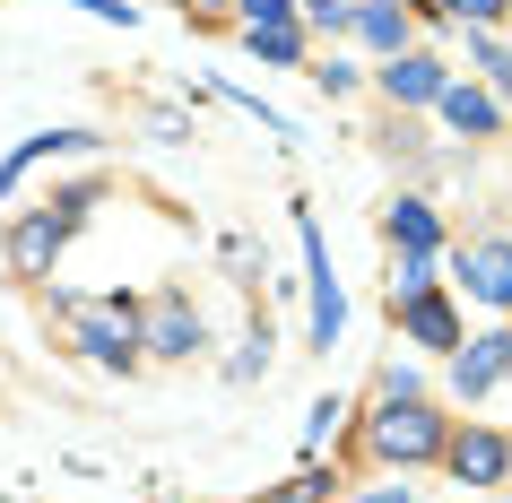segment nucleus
I'll return each mask as SVG.
<instances>
[{
	"instance_id": "obj_1",
	"label": "nucleus",
	"mask_w": 512,
	"mask_h": 503,
	"mask_svg": "<svg viewBox=\"0 0 512 503\" xmlns=\"http://www.w3.org/2000/svg\"><path fill=\"white\" fill-rule=\"evenodd\" d=\"M374 451L382 460H434V451H443V425H434L417 399H391L382 425H374Z\"/></svg>"
},
{
	"instance_id": "obj_2",
	"label": "nucleus",
	"mask_w": 512,
	"mask_h": 503,
	"mask_svg": "<svg viewBox=\"0 0 512 503\" xmlns=\"http://www.w3.org/2000/svg\"><path fill=\"white\" fill-rule=\"evenodd\" d=\"M304 252H313V339H339V321H348V304H339V278H330V243L313 235V217H304Z\"/></svg>"
},
{
	"instance_id": "obj_3",
	"label": "nucleus",
	"mask_w": 512,
	"mask_h": 503,
	"mask_svg": "<svg viewBox=\"0 0 512 503\" xmlns=\"http://www.w3.org/2000/svg\"><path fill=\"white\" fill-rule=\"evenodd\" d=\"M460 278H469L478 304H512V243H478V252L460 261Z\"/></svg>"
},
{
	"instance_id": "obj_4",
	"label": "nucleus",
	"mask_w": 512,
	"mask_h": 503,
	"mask_svg": "<svg viewBox=\"0 0 512 503\" xmlns=\"http://www.w3.org/2000/svg\"><path fill=\"white\" fill-rule=\"evenodd\" d=\"M382 87H391L400 105H434V96H443V61H426V53H391Z\"/></svg>"
},
{
	"instance_id": "obj_5",
	"label": "nucleus",
	"mask_w": 512,
	"mask_h": 503,
	"mask_svg": "<svg viewBox=\"0 0 512 503\" xmlns=\"http://www.w3.org/2000/svg\"><path fill=\"white\" fill-rule=\"evenodd\" d=\"M443 451H452V469L478 477V486H495V477H504V460H512L504 434H460V443H443Z\"/></svg>"
},
{
	"instance_id": "obj_6",
	"label": "nucleus",
	"mask_w": 512,
	"mask_h": 503,
	"mask_svg": "<svg viewBox=\"0 0 512 503\" xmlns=\"http://www.w3.org/2000/svg\"><path fill=\"white\" fill-rule=\"evenodd\" d=\"M434 105H443V122H452V131H469V139L495 131V96H478V87H443Z\"/></svg>"
},
{
	"instance_id": "obj_7",
	"label": "nucleus",
	"mask_w": 512,
	"mask_h": 503,
	"mask_svg": "<svg viewBox=\"0 0 512 503\" xmlns=\"http://www.w3.org/2000/svg\"><path fill=\"white\" fill-rule=\"evenodd\" d=\"M495 373H512V339H478V347L452 365V382H460V391H486Z\"/></svg>"
},
{
	"instance_id": "obj_8",
	"label": "nucleus",
	"mask_w": 512,
	"mask_h": 503,
	"mask_svg": "<svg viewBox=\"0 0 512 503\" xmlns=\"http://www.w3.org/2000/svg\"><path fill=\"white\" fill-rule=\"evenodd\" d=\"M356 35H365V44H374V53H400V35H408V18H400V9H391V0H365V9H356Z\"/></svg>"
},
{
	"instance_id": "obj_9",
	"label": "nucleus",
	"mask_w": 512,
	"mask_h": 503,
	"mask_svg": "<svg viewBox=\"0 0 512 503\" xmlns=\"http://www.w3.org/2000/svg\"><path fill=\"white\" fill-rule=\"evenodd\" d=\"M87 347H96V356H105V365H122V356H131V347H139L131 313H122V321H113V313H87Z\"/></svg>"
},
{
	"instance_id": "obj_10",
	"label": "nucleus",
	"mask_w": 512,
	"mask_h": 503,
	"mask_svg": "<svg viewBox=\"0 0 512 503\" xmlns=\"http://www.w3.org/2000/svg\"><path fill=\"white\" fill-rule=\"evenodd\" d=\"M148 347H165V356H191V347H200V321H191L183 304H165V313L148 321Z\"/></svg>"
},
{
	"instance_id": "obj_11",
	"label": "nucleus",
	"mask_w": 512,
	"mask_h": 503,
	"mask_svg": "<svg viewBox=\"0 0 512 503\" xmlns=\"http://www.w3.org/2000/svg\"><path fill=\"white\" fill-rule=\"evenodd\" d=\"M408 330H417L426 347H452V339H460V330H452V313H443L434 295H408Z\"/></svg>"
},
{
	"instance_id": "obj_12",
	"label": "nucleus",
	"mask_w": 512,
	"mask_h": 503,
	"mask_svg": "<svg viewBox=\"0 0 512 503\" xmlns=\"http://www.w3.org/2000/svg\"><path fill=\"white\" fill-rule=\"evenodd\" d=\"M391 235H400L408 252H434V209H417V200H400V209H391Z\"/></svg>"
},
{
	"instance_id": "obj_13",
	"label": "nucleus",
	"mask_w": 512,
	"mask_h": 503,
	"mask_svg": "<svg viewBox=\"0 0 512 503\" xmlns=\"http://www.w3.org/2000/svg\"><path fill=\"white\" fill-rule=\"evenodd\" d=\"M252 53H261V61H296V53H304V35L287 27V18H270V27H252Z\"/></svg>"
},
{
	"instance_id": "obj_14",
	"label": "nucleus",
	"mask_w": 512,
	"mask_h": 503,
	"mask_svg": "<svg viewBox=\"0 0 512 503\" xmlns=\"http://www.w3.org/2000/svg\"><path fill=\"white\" fill-rule=\"evenodd\" d=\"M61 243V226H44V217H35L27 235H18V269H44V252H53Z\"/></svg>"
},
{
	"instance_id": "obj_15",
	"label": "nucleus",
	"mask_w": 512,
	"mask_h": 503,
	"mask_svg": "<svg viewBox=\"0 0 512 503\" xmlns=\"http://www.w3.org/2000/svg\"><path fill=\"white\" fill-rule=\"evenodd\" d=\"M434 287V269H426V252H408L400 261V278H391V295H426Z\"/></svg>"
},
{
	"instance_id": "obj_16",
	"label": "nucleus",
	"mask_w": 512,
	"mask_h": 503,
	"mask_svg": "<svg viewBox=\"0 0 512 503\" xmlns=\"http://www.w3.org/2000/svg\"><path fill=\"white\" fill-rule=\"evenodd\" d=\"M478 61H486V70H495V87H504V96H512V53H504V44H486V35H478Z\"/></svg>"
},
{
	"instance_id": "obj_17",
	"label": "nucleus",
	"mask_w": 512,
	"mask_h": 503,
	"mask_svg": "<svg viewBox=\"0 0 512 503\" xmlns=\"http://www.w3.org/2000/svg\"><path fill=\"white\" fill-rule=\"evenodd\" d=\"M287 9H296V0H243V18H252V27H270V18H287Z\"/></svg>"
},
{
	"instance_id": "obj_18",
	"label": "nucleus",
	"mask_w": 512,
	"mask_h": 503,
	"mask_svg": "<svg viewBox=\"0 0 512 503\" xmlns=\"http://www.w3.org/2000/svg\"><path fill=\"white\" fill-rule=\"evenodd\" d=\"M495 9H504V0H452V18H469V27H486Z\"/></svg>"
},
{
	"instance_id": "obj_19",
	"label": "nucleus",
	"mask_w": 512,
	"mask_h": 503,
	"mask_svg": "<svg viewBox=\"0 0 512 503\" xmlns=\"http://www.w3.org/2000/svg\"><path fill=\"white\" fill-rule=\"evenodd\" d=\"M304 9H313V18H330V27L348 18V0H304Z\"/></svg>"
},
{
	"instance_id": "obj_20",
	"label": "nucleus",
	"mask_w": 512,
	"mask_h": 503,
	"mask_svg": "<svg viewBox=\"0 0 512 503\" xmlns=\"http://www.w3.org/2000/svg\"><path fill=\"white\" fill-rule=\"evenodd\" d=\"M79 9H96V18H131V0H79Z\"/></svg>"
},
{
	"instance_id": "obj_21",
	"label": "nucleus",
	"mask_w": 512,
	"mask_h": 503,
	"mask_svg": "<svg viewBox=\"0 0 512 503\" xmlns=\"http://www.w3.org/2000/svg\"><path fill=\"white\" fill-rule=\"evenodd\" d=\"M356 503H408V495H356Z\"/></svg>"
}]
</instances>
